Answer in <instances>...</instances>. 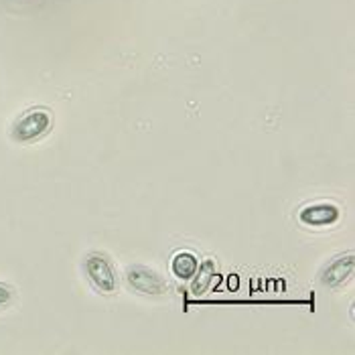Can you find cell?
I'll return each instance as SVG.
<instances>
[{"label": "cell", "mask_w": 355, "mask_h": 355, "mask_svg": "<svg viewBox=\"0 0 355 355\" xmlns=\"http://www.w3.org/2000/svg\"><path fill=\"white\" fill-rule=\"evenodd\" d=\"M53 126V116L47 110H31L27 112L15 126H12V138L19 142H28L35 138L43 137Z\"/></svg>", "instance_id": "6da1fadb"}, {"label": "cell", "mask_w": 355, "mask_h": 355, "mask_svg": "<svg viewBox=\"0 0 355 355\" xmlns=\"http://www.w3.org/2000/svg\"><path fill=\"white\" fill-rule=\"evenodd\" d=\"M85 272H87V278L94 282L96 288H100L102 293H114L116 291V274L112 270L110 262L100 256V254H92L87 256L85 260Z\"/></svg>", "instance_id": "7a4b0ae2"}, {"label": "cell", "mask_w": 355, "mask_h": 355, "mask_svg": "<svg viewBox=\"0 0 355 355\" xmlns=\"http://www.w3.org/2000/svg\"><path fill=\"white\" fill-rule=\"evenodd\" d=\"M126 278H128V284L142 293V295H164L166 293V282L159 276L157 272L148 270V268H142V266H132L126 270Z\"/></svg>", "instance_id": "3957f363"}, {"label": "cell", "mask_w": 355, "mask_h": 355, "mask_svg": "<svg viewBox=\"0 0 355 355\" xmlns=\"http://www.w3.org/2000/svg\"><path fill=\"white\" fill-rule=\"evenodd\" d=\"M341 218V211L337 205L333 203H313L302 207L299 219L304 225H313V227H323V225H331L337 219Z\"/></svg>", "instance_id": "277c9868"}, {"label": "cell", "mask_w": 355, "mask_h": 355, "mask_svg": "<svg viewBox=\"0 0 355 355\" xmlns=\"http://www.w3.org/2000/svg\"><path fill=\"white\" fill-rule=\"evenodd\" d=\"M354 254H345V256L335 258L327 268H325L323 276H321L323 284H327V286H339V284H343L354 274Z\"/></svg>", "instance_id": "5b68a950"}, {"label": "cell", "mask_w": 355, "mask_h": 355, "mask_svg": "<svg viewBox=\"0 0 355 355\" xmlns=\"http://www.w3.org/2000/svg\"><path fill=\"white\" fill-rule=\"evenodd\" d=\"M214 276H216V264H214V260H205L201 266H197V272L193 274L195 280H193L191 284V295H195V297L203 295L209 288Z\"/></svg>", "instance_id": "8992f818"}, {"label": "cell", "mask_w": 355, "mask_h": 355, "mask_svg": "<svg viewBox=\"0 0 355 355\" xmlns=\"http://www.w3.org/2000/svg\"><path fill=\"white\" fill-rule=\"evenodd\" d=\"M171 270L177 278L189 280V278H193V274L197 272V258L191 252H179L171 262Z\"/></svg>", "instance_id": "52a82bcc"}, {"label": "cell", "mask_w": 355, "mask_h": 355, "mask_svg": "<svg viewBox=\"0 0 355 355\" xmlns=\"http://www.w3.org/2000/svg\"><path fill=\"white\" fill-rule=\"evenodd\" d=\"M10 299H12V293H10L6 286H2V284H0V304H6Z\"/></svg>", "instance_id": "ba28073f"}]
</instances>
